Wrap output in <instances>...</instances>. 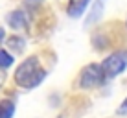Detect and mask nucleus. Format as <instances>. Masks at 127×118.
<instances>
[{
  "label": "nucleus",
  "mask_w": 127,
  "mask_h": 118,
  "mask_svg": "<svg viewBox=\"0 0 127 118\" xmlns=\"http://www.w3.org/2000/svg\"><path fill=\"white\" fill-rule=\"evenodd\" d=\"M46 78V70L41 67L37 57H30L19 65L15 72V83L22 89H33Z\"/></svg>",
  "instance_id": "f257e3e1"
},
{
  "label": "nucleus",
  "mask_w": 127,
  "mask_h": 118,
  "mask_svg": "<svg viewBox=\"0 0 127 118\" xmlns=\"http://www.w3.org/2000/svg\"><path fill=\"white\" fill-rule=\"evenodd\" d=\"M105 78H116L118 74H122L127 68V50H120L111 54L101 65Z\"/></svg>",
  "instance_id": "f03ea898"
},
{
  "label": "nucleus",
  "mask_w": 127,
  "mask_h": 118,
  "mask_svg": "<svg viewBox=\"0 0 127 118\" xmlns=\"http://www.w3.org/2000/svg\"><path fill=\"white\" fill-rule=\"evenodd\" d=\"M103 81L105 74L101 65H89L81 70V79H79L81 89H94V87H99Z\"/></svg>",
  "instance_id": "7ed1b4c3"
},
{
  "label": "nucleus",
  "mask_w": 127,
  "mask_h": 118,
  "mask_svg": "<svg viewBox=\"0 0 127 118\" xmlns=\"http://www.w3.org/2000/svg\"><path fill=\"white\" fill-rule=\"evenodd\" d=\"M89 4H90V0H70L66 11H68V15H70V17L77 19V17H81V15H83V11L87 9V6H89Z\"/></svg>",
  "instance_id": "20e7f679"
},
{
  "label": "nucleus",
  "mask_w": 127,
  "mask_h": 118,
  "mask_svg": "<svg viewBox=\"0 0 127 118\" xmlns=\"http://www.w3.org/2000/svg\"><path fill=\"white\" fill-rule=\"evenodd\" d=\"M7 22H9L11 28H15V30H22L28 26V22H26V17L22 15L20 11H13L7 15Z\"/></svg>",
  "instance_id": "39448f33"
},
{
  "label": "nucleus",
  "mask_w": 127,
  "mask_h": 118,
  "mask_svg": "<svg viewBox=\"0 0 127 118\" xmlns=\"http://www.w3.org/2000/svg\"><path fill=\"white\" fill-rule=\"evenodd\" d=\"M13 115H15V103L11 100L0 102V118H13Z\"/></svg>",
  "instance_id": "423d86ee"
},
{
  "label": "nucleus",
  "mask_w": 127,
  "mask_h": 118,
  "mask_svg": "<svg viewBox=\"0 0 127 118\" xmlns=\"http://www.w3.org/2000/svg\"><path fill=\"white\" fill-rule=\"evenodd\" d=\"M103 2H105V0H98V2L94 4L92 13H90L92 17H89V19H87V26H89V24H92V22H96V20L99 19V13H101V9H103Z\"/></svg>",
  "instance_id": "0eeeda50"
},
{
  "label": "nucleus",
  "mask_w": 127,
  "mask_h": 118,
  "mask_svg": "<svg viewBox=\"0 0 127 118\" xmlns=\"http://www.w3.org/2000/svg\"><path fill=\"white\" fill-rule=\"evenodd\" d=\"M7 46H9L11 50H17L20 54V52L24 50V41L20 37H11V39H7Z\"/></svg>",
  "instance_id": "6e6552de"
},
{
  "label": "nucleus",
  "mask_w": 127,
  "mask_h": 118,
  "mask_svg": "<svg viewBox=\"0 0 127 118\" xmlns=\"http://www.w3.org/2000/svg\"><path fill=\"white\" fill-rule=\"evenodd\" d=\"M13 65V57L11 54H7L6 50H0V68H7Z\"/></svg>",
  "instance_id": "1a4fd4ad"
},
{
  "label": "nucleus",
  "mask_w": 127,
  "mask_h": 118,
  "mask_svg": "<svg viewBox=\"0 0 127 118\" xmlns=\"http://www.w3.org/2000/svg\"><path fill=\"white\" fill-rule=\"evenodd\" d=\"M4 81H6V74H4V68H0V87L4 85Z\"/></svg>",
  "instance_id": "9d476101"
},
{
  "label": "nucleus",
  "mask_w": 127,
  "mask_h": 118,
  "mask_svg": "<svg viewBox=\"0 0 127 118\" xmlns=\"http://www.w3.org/2000/svg\"><path fill=\"white\" fill-rule=\"evenodd\" d=\"M118 113H127V100H125L124 103H122V107L118 109Z\"/></svg>",
  "instance_id": "9b49d317"
},
{
  "label": "nucleus",
  "mask_w": 127,
  "mask_h": 118,
  "mask_svg": "<svg viewBox=\"0 0 127 118\" xmlns=\"http://www.w3.org/2000/svg\"><path fill=\"white\" fill-rule=\"evenodd\" d=\"M4 39H6V32H4L2 28H0V46H2V42H4Z\"/></svg>",
  "instance_id": "f8f14e48"
}]
</instances>
